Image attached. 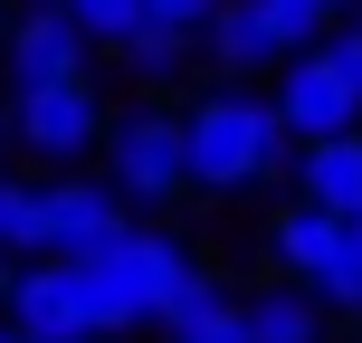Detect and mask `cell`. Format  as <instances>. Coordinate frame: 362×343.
<instances>
[{
	"mask_svg": "<svg viewBox=\"0 0 362 343\" xmlns=\"http://www.w3.org/2000/svg\"><path fill=\"white\" fill-rule=\"evenodd\" d=\"M286 124L257 86H210L191 115H181V181L191 191H248V181L286 172Z\"/></svg>",
	"mask_w": 362,
	"mask_h": 343,
	"instance_id": "cell-1",
	"label": "cell"
},
{
	"mask_svg": "<svg viewBox=\"0 0 362 343\" xmlns=\"http://www.w3.org/2000/svg\"><path fill=\"white\" fill-rule=\"evenodd\" d=\"M105 181L124 200H172V191H191L181 181V115L172 105H124V115H105Z\"/></svg>",
	"mask_w": 362,
	"mask_h": 343,
	"instance_id": "cell-2",
	"label": "cell"
},
{
	"mask_svg": "<svg viewBox=\"0 0 362 343\" xmlns=\"http://www.w3.org/2000/svg\"><path fill=\"white\" fill-rule=\"evenodd\" d=\"M10 134H19V153H38V163H86L95 134H105V95H95V76H57V86L10 95Z\"/></svg>",
	"mask_w": 362,
	"mask_h": 343,
	"instance_id": "cell-3",
	"label": "cell"
},
{
	"mask_svg": "<svg viewBox=\"0 0 362 343\" xmlns=\"http://www.w3.org/2000/svg\"><path fill=\"white\" fill-rule=\"evenodd\" d=\"M267 105H276V124H286V144H315V134H353L362 124V95L344 86V67H334L315 38L276 57V95Z\"/></svg>",
	"mask_w": 362,
	"mask_h": 343,
	"instance_id": "cell-4",
	"label": "cell"
},
{
	"mask_svg": "<svg viewBox=\"0 0 362 343\" xmlns=\"http://www.w3.org/2000/svg\"><path fill=\"white\" fill-rule=\"evenodd\" d=\"M86 29H76L57 0H29L19 19H0V86L29 95V86H57V76H86Z\"/></svg>",
	"mask_w": 362,
	"mask_h": 343,
	"instance_id": "cell-5",
	"label": "cell"
},
{
	"mask_svg": "<svg viewBox=\"0 0 362 343\" xmlns=\"http://www.w3.org/2000/svg\"><path fill=\"white\" fill-rule=\"evenodd\" d=\"M115 229H134L115 181H38V257H76Z\"/></svg>",
	"mask_w": 362,
	"mask_h": 343,
	"instance_id": "cell-6",
	"label": "cell"
},
{
	"mask_svg": "<svg viewBox=\"0 0 362 343\" xmlns=\"http://www.w3.org/2000/svg\"><path fill=\"white\" fill-rule=\"evenodd\" d=\"M191 48L210 57V67H229V76H257V67L286 57V38H276V19L257 10V0H210V19L191 29Z\"/></svg>",
	"mask_w": 362,
	"mask_h": 343,
	"instance_id": "cell-7",
	"label": "cell"
},
{
	"mask_svg": "<svg viewBox=\"0 0 362 343\" xmlns=\"http://www.w3.org/2000/svg\"><path fill=\"white\" fill-rule=\"evenodd\" d=\"M286 163H296V200H315V210H334V219L362 210V124L353 134H315Z\"/></svg>",
	"mask_w": 362,
	"mask_h": 343,
	"instance_id": "cell-8",
	"label": "cell"
},
{
	"mask_svg": "<svg viewBox=\"0 0 362 343\" xmlns=\"http://www.w3.org/2000/svg\"><path fill=\"white\" fill-rule=\"evenodd\" d=\"M238 334L248 343H325V306H315V286H257L248 306H238Z\"/></svg>",
	"mask_w": 362,
	"mask_h": 343,
	"instance_id": "cell-9",
	"label": "cell"
},
{
	"mask_svg": "<svg viewBox=\"0 0 362 343\" xmlns=\"http://www.w3.org/2000/svg\"><path fill=\"white\" fill-rule=\"evenodd\" d=\"M334 238H344V219L315 210V200H296V210H276V219H267V248H276V267H286L296 286H315V267L334 257Z\"/></svg>",
	"mask_w": 362,
	"mask_h": 343,
	"instance_id": "cell-10",
	"label": "cell"
},
{
	"mask_svg": "<svg viewBox=\"0 0 362 343\" xmlns=\"http://www.w3.org/2000/svg\"><path fill=\"white\" fill-rule=\"evenodd\" d=\"M315 306H325V315H362V219H344L334 257L315 267Z\"/></svg>",
	"mask_w": 362,
	"mask_h": 343,
	"instance_id": "cell-11",
	"label": "cell"
},
{
	"mask_svg": "<svg viewBox=\"0 0 362 343\" xmlns=\"http://www.w3.org/2000/svg\"><path fill=\"white\" fill-rule=\"evenodd\" d=\"M115 57H124L144 86H163V76L191 67V38H181V29H153V19H144V29H124V38H115Z\"/></svg>",
	"mask_w": 362,
	"mask_h": 343,
	"instance_id": "cell-12",
	"label": "cell"
},
{
	"mask_svg": "<svg viewBox=\"0 0 362 343\" xmlns=\"http://www.w3.org/2000/svg\"><path fill=\"white\" fill-rule=\"evenodd\" d=\"M0 257H38V181L0 172Z\"/></svg>",
	"mask_w": 362,
	"mask_h": 343,
	"instance_id": "cell-13",
	"label": "cell"
},
{
	"mask_svg": "<svg viewBox=\"0 0 362 343\" xmlns=\"http://www.w3.org/2000/svg\"><path fill=\"white\" fill-rule=\"evenodd\" d=\"M57 10L86 29V48H115L124 29H144V0H57Z\"/></svg>",
	"mask_w": 362,
	"mask_h": 343,
	"instance_id": "cell-14",
	"label": "cell"
},
{
	"mask_svg": "<svg viewBox=\"0 0 362 343\" xmlns=\"http://www.w3.org/2000/svg\"><path fill=\"white\" fill-rule=\"evenodd\" d=\"M257 10L276 19V38H286V48H305V38H325V19H334L325 0H257Z\"/></svg>",
	"mask_w": 362,
	"mask_h": 343,
	"instance_id": "cell-15",
	"label": "cell"
},
{
	"mask_svg": "<svg viewBox=\"0 0 362 343\" xmlns=\"http://www.w3.org/2000/svg\"><path fill=\"white\" fill-rule=\"evenodd\" d=\"M172 343H248V334H238V306L219 296V306H200L191 325H172Z\"/></svg>",
	"mask_w": 362,
	"mask_h": 343,
	"instance_id": "cell-16",
	"label": "cell"
},
{
	"mask_svg": "<svg viewBox=\"0 0 362 343\" xmlns=\"http://www.w3.org/2000/svg\"><path fill=\"white\" fill-rule=\"evenodd\" d=\"M315 48H325L334 67H344V86L362 95V29H353V19H325V38H315Z\"/></svg>",
	"mask_w": 362,
	"mask_h": 343,
	"instance_id": "cell-17",
	"label": "cell"
},
{
	"mask_svg": "<svg viewBox=\"0 0 362 343\" xmlns=\"http://www.w3.org/2000/svg\"><path fill=\"white\" fill-rule=\"evenodd\" d=\"M144 19H153V29H181V38H191L200 19H210V0H144Z\"/></svg>",
	"mask_w": 362,
	"mask_h": 343,
	"instance_id": "cell-18",
	"label": "cell"
},
{
	"mask_svg": "<svg viewBox=\"0 0 362 343\" xmlns=\"http://www.w3.org/2000/svg\"><path fill=\"white\" fill-rule=\"evenodd\" d=\"M0 153H10V95H0Z\"/></svg>",
	"mask_w": 362,
	"mask_h": 343,
	"instance_id": "cell-19",
	"label": "cell"
},
{
	"mask_svg": "<svg viewBox=\"0 0 362 343\" xmlns=\"http://www.w3.org/2000/svg\"><path fill=\"white\" fill-rule=\"evenodd\" d=\"M10 277H19V257H0V296H10Z\"/></svg>",
	"mask_w": 362,
	"mask_h": 343,
	"instance_id": "cell-20",
	"label": "cell"
},
{
	"mask_svg": "<svg viewBox=\"0 0 362 343\" xmlns=\"http://www.w3.org/2000/svg\"><path fill=\"white\" fill-rule=\"evenodd\" d=\"M325 10H334V19H344V10H353V0H325Z\"/></svg>",
	"mask_w": 362,
	"mask_h": 343,
	"instance_id": "cell-21",
	"label": "cell"
},
{
	"mask_svg": "<svg viewBox=\"0 0 362 343\" xmlns=\"http://www.w3.org/2000/svg\"><path fill=\"white\" fill-rule=\"evenodd\" d=\"M344 19H353V29H362V0H353V10H344Z\"/></svg>",
	"mask_w": 362,
	"mask_h": 343,
	"instance_id": "cell-22",
	"label": "cell"
},
{
	"mask_svg": "<svg viewBox=\"0 0 362 343\" xmlns=\"http://www.w3.org/2000/svg\"><path fill=\"white\" fill-rule=\"evenodd\" d=\"M0 343H19V334H10V325H0Z\"/></svg>",
	"mask_w": 362,
	"mask_h": 343,
	"instance_id": "cell-23",
	"label": "cell"
},
{
	"mask_svg": "<svg viewBox=\"0 0 362 343\" xmlns=\"http://www.w3.org/2000/svg\"><path fill=\"white\" fill-rule=\"evenodd\" d=\"M19 343H29V334H19Z\"/></svg>",
	"mask_w": 362,
	"mask_h": 343,
	"instance_id": "cell-24",
	"label": "cell"
},
{
	"mask_svg": "<svg viewBox=\"0 0 362 343\" xmlns=\"http://www.w3.org/2000/svg\"><path fill=\"white\" fill-rule=\"evenodd\" d=\"M353 219H362V210H353Z\"/></svg>",
	"mask_w": 362,
	"mask_h": 343,
	"instance_id": "cell-25",
	"label": "cell"
}]
</instances>
